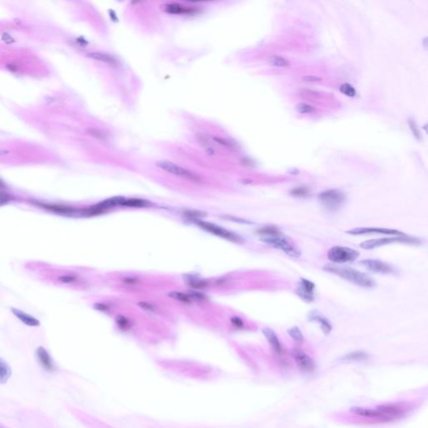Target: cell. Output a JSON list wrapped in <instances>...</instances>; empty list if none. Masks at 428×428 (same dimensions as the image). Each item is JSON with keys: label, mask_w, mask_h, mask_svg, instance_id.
<instances>
[{"label": "cell", "mask_w": 428, "mask_h": 428, "mask_svg": "<svg viewBox=\"0 0 428 428\" xmlns=\"http://www.w3.org/2000/svg\"><path fill=\"white\" fill-rule=\"evenodd\" d=\"M346 233L350 235H362L367 233H379V234H385V235L400 236L404 235L401 231L396 229H390V228H356L350 229Z\"/></svg>", "instance_id": "obj_11"}, {"label": "cell", "mask_w": 428, "mask_h": 428, "mask_svg": "<svg viewBox=\"0 0 428 428\" xmlns=\"http://www.w3.org/2000/svg\"><path fill=\"white\" fill-rule=\"evenodd\" d=\"M165 11L172 15H193L197 13V10L187 6H181L178 4H168L165 6Z\"/></svg>", "instance_id": "obj_17"}, {"label": "cell", "mask_w": 428, "mask_h": 428, "mask_svg": "<svg viewBox=\"0 0 428 428\" xmlns=\"http://www.w3.org/2000/svg\"><path fill=\"white\" fill-rule=\"evenodd\" d=\"M78 278L73 275H62L58 278L59 281L63 284H73L75 282L77 281Z\"/></svg>", "instance_id": "obj_32"}, {"label": "cell", "mask_w": 428, "mask_h": 428, "mask_svg": "<svg viewBox=\"0 0 428 428\" xmlns=\"http://www.w3.org/2000/svg\"><path fill=\"white\" fill-rule=\"evenodd\" d=\"M231 322L233 323L234 326L238 327V328H242L243 326V322L238 317H233L231 319Z\"/></svg>", "instance_id": "obj_37"}, {"label": "cell", "mask_w": 428, "mask_h": 428, "mask_svg": "<svg viewBox=\"0 0 428 428\" xmlns=\"http://www.w3.org/2000/svg\"><path fill=\"white\" fill-rule=\"evenodd\" d=\"M168 295L171 298H173V299H176V300H178V301L185 303V304H189V303L192 302V299H191V297L189 295L183 294L181 292H172Z\"/></svg>", "instance_id": "obj_27"}, {"label": "cell", "mask_w": 428, "mask_h": 428, "mask_svg": "<svg viewBox=\"0 0 428 428\" xmlns=\"http://www.w3.org/2000/svg\"><path fill=\"white\" fill-rule=\"evenodd\" d=\"M350 411L354 414L360 415V416H364V417L372 418V419H377V420H385V421L390 420V418L387 417L383 413L379 411L377 409L373 410V409H366V408L355 406V407L351 408Z\"/></svg>", "instance_id": "obj_14"}, {"label": "cell", "mask_w": 428, "mask_h": 428, "mask_svg": "<svg viewBox=\"0 0 428 428\" xmlns=\"http://www.w3.org/2000/svg\"><path fill=\"white\" fill-rule=\"evenodd\" d=\"M258 233L261 234L262 236H270L279 234V233H281V232L278 228H275V227L269 226V227H264V228L259 229L258 231Z\"/></svg>", "instance_id": "obj_30"}, {"label": "cell", "mask_w": 428, "mask_h": 428, "mask_svg": "<svg viewBox=\"0 0 428 428\" xmlns=\"http://www.w3.org/2000/svg\"><path fill=\"white\" fill-rule=\"evenodd\" d=\"M304 81H306V82H320L322 81V79L317 77V76H304Z\"/></svg>", "instance_id": "obj_38"}, {"label": "cell", "mask_w": 428, "mask_h": 428, "mask_svg": "<svg viewBox=\"0 0 428 428\" xmlns=\"http://www.w3.org/2000/svg\"><path fill=\"white\" fill-rule=\"evenodd\" d=\"M6 188V185H5V183L2 182V181L0 180V188Z\"/></svg>", "instance_id": "obj_42"}, {"label": "cell", "mask_w": 428, "mask_h": 428, "mask_svg": "<svg viewBox=\"0 0 428 428\" xmlns=\"http://www.w3.org/2000/svg\"><path fill=\"white\" fill-rule=\"evenodd\" d=\"M293 356L296 360L299 369L304 372H312L315 369V364L313 359L303 351L294 350Z\"/></svg>", "instance_id": "obj_13"}, {"label": "cell", "mask_w": 428, "mask_h": 428, "mask_svg": "<svg viewBox=\"0 0 428 428\" xmlns=\"http://www.w3.org/2000/svg\"><path fill=\"white\" fill-rule=\"evenodd\" d=\"M0 428H6V426H4V425H0Z\"/></svg>", "instance_id": "obj_43"}, {"label": "cell", "mask_w": 428, "mask_h": 428, "mask_svg": "<svg viewBox=\"0 0 428 428\" xmlns=\"http://www.w3.org/2000/svg\"><path fill=\"white\" fill-rule=\"evenodd\" d=\"M120 205L127 206V207H147L150 205L149 202L146 200H142V199H137V198H123L122 203Z\"/></svg>", "instance_id": "obj_23"}, {"label": "cell", "mask_w": 428, "mask_h": 428, "mask_svg": "<svg viewBox=\"0 0 428 428\" xmlns=\"http://www.w3.org/2000/svg\"><path fill=\"white\" fill-rule=\"evenodd\" d=\"M406 243L410 244H418L420 243V239L416 238H412L404 234V235L395 236L390 238H376V239H370L360 243V247L363 249H374V248H380L382 246L387 245L390 243Z\"/></svg>", "instance_id": "obj_5"}, {"label": "cell", "mask_w": 428, "mask_h": 428, "mask_svg": "<svg viewBox=\"0 0 428 428\" xmlns=\"http://www.w3.org/2000/svg\"><path fill=\"white\" fill-rule=\"evenodd\" d=\"M324 270L331 273V274H335V275H338L342 279H345V280H347L352 284H356V285H359V286L370 288V287H374L375 285V281L372 278H370L369 275L365 274V273L358 271L356 269H351V268H345V267H338L335 266V265L327 264L326 266L324 267Z\"/></svg>", "instance_id": "obj_1"}, {"label": "cell", "mask_w": 428, "mask_h": 428, "mask_svg": "<svg viewBox=\"0 0 428 428\" xmlns=\"http://www.w3.org/2000/svg\"><path fill=\"white\" fill-rule=\"evenodd\" d=\"M9 152L7 151H5V150H1L0 151V156H3V155L8 154Z\"/></svg>", "instance_id": "obj_41"}, {"label": "cell", "mask_w": 428, "mask_h": 428, "mask_svg": "<svg viewBox=\"0 0 428 428\" xmlns=\"http://www.w3.org/2000/svg\"><path fill=\"white\" fill-rule=\"evenodd\" d=\"M260 240L266 243L267 245L271 246L273 248H278L282 250L287 255L290 256L292 258H299L301 253L296 246L294 245L291 242H289L283 234L279 233L276 235L263 236Z\"/></svg>", "instance_id": "obj_2"}, {"label": "cell", "mask_w": 428, "mask_h": 428, "mask_svg": "<svg viewBox=\"0 0 428 428\" xmlns=\"http://www.w3.org/2000/svg\"><path fill=\"white\" fill-rule=\"evenodd\" d=\"M269 63L272 66L274 67H283V68H288L290 66L289 61L284 57L278 56H272L269 58Z\"/></svg>", "instance_id": "obj_24"}, {"label": "cell", "mask_w": 428, "mask_h": 428, "mask_svg": "<svg viewBox=\"0 0 428 428\" xmlns=\"http://www.w3.org/2000/svg\"><path fill=\"white\" fill-rule=\"evenodd\" d=\"M136 281H137V280H136V279H126V280H125V282H126V283H127V284H135V283H136Z\"/></svg>", "instance_id": "obj_40"}, {"label": "cell", "mask_w": 428, "mask_h": 428, "mask_svg": "<svg viewBox=\"0 0 428 428\" xmlns=\"http://www.w3.org/2000/svg\"><path fill=\"white\" fill-rule=\"evenodd\" d=\"M339 92L349 97H354L356 95V91H355V88L348 83L342 84L341 86L339 87Z\"/></svg>", "instance_id": "obj_26"}, {"label": "cell", "mask_w": 428, "mask_h": 428, "mask_svg": "<svg viewBox=\"0 0 428 428\" xmlns=\"http://www.w3.org/2000/svg\"><path fill=\"white\" fill-rule=\"evenodd\" d=\"M117 321L122 329H126L129 327V322L127 320V318H125V317L122 316V315L117 317Z\"/></svg>", "instance_id": "obj_35"}, {"label": "cell", "mask_w": 428, "mask_h": 428, "mask_svg": "<svg viewBox=\"0 0 428 428\" xmlns=\"http://www.w3.org/2000/svg\"><path fill=\"white\" fill-rule=\"evenodd\" d=\"M360 264L369 271L376 274H392L394 269L390 264L378 259H364Z\"/></svg>", "instance_id": "obj_9"}, {"label": "cell", "mask_w": 428, "mask_h": 428, "mask_svg": "<svg viewBox=\"0 0 428 428\" xmlns=\"http://www.w3.org/2000/svg\"><path fill=\"white\" fill-rule=\"evenodd\" d=\"M88 56H89V57H91L92 59H94V60H97V61H102V62H105V63H107L108 65H110V66H117V60L113 58L112 56L107 55V54L90 53Z\"/></svg>", "instance_id": "obj_21"}, {"label": "cell", "mask_w": 428, "mask_h": 428, "mask_svg": "<svg viewBox=\"0 0 428 428\" xmlns=\"http://www.w3.org/2000/svg\"><path fill=\"white\" fill-rule=\"evenodd\" d=\"M36 357L39 364L41 365V367L43 368L44 370H46L47 372L56 371V366L55 362L46 348L40 346L36 350Z\"/></svg>", "instance_id": "obj_12"}, {"label": "cell", "mask_w": 428, "mask_h": 428, "mask_svg": "<svg viewBox=\"0 0 428 428\" xmlns=\"http://www.w3.org/2000/svg\"><path fill=\"white\" fill-rule=\"evenodd\" d=\"M408 124H409V126H410V130H411V132H412L413 135L415 136V138L418 140L420 139V131H419V129H418L417 126H416V124H415V122H412L411 120H409V122H408Z\"/></svg>", "instance_id": "obj_33"}, {"label": "cell", "mask_w": 428, "mask_h": 428, "mask_svg": "<svg viewBox=\"0 0 428 428\" xmlns=\"http://www.w3.org/2000/svg\"><path fill=\"white\" fill-rule=\"evenodd\" d=\"M328 259L335 264H345L354 262L359 258L360 253L351 248L343 246H334L327 253Z\"/></svg>", "instance_id": "obj_4"}, {"label": "cell", "mask_w": 428, "mask_h": 428, "mask_svg": "<svg viewBox=\"0 0 428 428\" xmlns=\"http://www.w3.org/2000/svg\"><path fill=\"white\" fill-rule=\"evenodd\" d=\"M296 110L297 112L300 114H306V113L314 112V108L310 105L306 104V103H299V104L297 105Z\"/></svg>", "instance_id": "obj_31"}, {"label": "cell", "mask_w": 428, "mask_h": 428, "mask_svg": "<svg viewBox=\"0 0 428 428\" xmlns=\"http://www.w3.org/2000/svg\"><path fill=\"white\" fill-rule=\"evenodd\" d=\"M138 305L140 307H142V309H146V310H150V311H153L154 310V308H153L152 304H148V303L140 302V303H138Z\"/></svg>", "instance_id": "obj_39"}, {"label": "cell", "mask_w": 428, "mask_h": 428, "mask_svg": "<svg viewBox=\"0 0 428 428\" xmlns=\"http://www.w3.org/2000/svg\"><path fill=\"white\" fill-rule=\"evenodd\" d=\"M11 375H12V370L11 366L6 360L0 358V384L3 385L8 382Z\"/></svg>", "instance_id": "obj_20"}, {"label": "cell", "mask_w": 428, "mask_h": 428, "mask_svg": "<svg viewBox=\"0 0 428 428\" xmlns=\"http://www.w3.org/2000/svg\"><path fill=\"white\" fill-rule=\"evenodd\" d=\"M11 200V196L9 195L8 193H5L0 191V206L6 205L8 204Z\"/></svg>", "instance_id": "obj_34"}, {"label": "cell", "mask_w": 428, "mask_h": 428, "mask_svg": "<svg viewBox=\"0 0 428 428\" xmlns=\"http://www.w3.org/2000/svg\"><path fill=\"white\" fill-rule=\"evenodd\" d=\"M369 359V355L365 351H353V352L349 353L347 355H344L341 358L343 360H352V361H360V360H365Z\"/></svg>", "instance_id": "obj_22"}, {"label": "cell", "mask_w": 428, "mask_h": 428, "mask_svg": "<svg viewBox=\"0 0 428 428\" xmlns=\"http://www.w3.org/2000/svg\"><path fill=\"white\" fill-rule=\"evenodd\" d=\"M288 334L294 341L302 342L304 340V335L302 334L301 330L298 327H292L291 329L288 330Z\"/></svg>", "instance_id": "obj_28"}, {"label": "cell", "mask_w": 428, "mask_h": 428, "mask_svg": "<svg viewBox=\"0 0 428 428\" xmlns=\"http://www.w3.org/2000/svg\"><path fill=\"white\" fill-rule=\"evenodd\" d=\"M309 188H306V187H296V188H293L291 191H290V194L292 196H294V197H298V198H305L307 196L309 195Z\"/></svg>", "instance_id": "obj_25"}, {"label": "cell", "mask_w": 428, "mask_h": 428, "mask_svg": "<svg viewBox=\"0 0 428 428\" xmlns=\"http://www.w3.org/2000/svg\"><path fill=\"white\" fill-rule=\"evenodd\" d=\"M263 334H264V336L266 337V339L269 340L270 345L273 346L275 351L277 353H281V344H280L279 338L277 336V334H275V332L273 329H269V328H264L263 329Z\"/></svg>", "instance_id": "obj_19"}, {"label": "cell", "mask_w": 428, "mask_h": 428, "mask_svg": "<svg viewBox=\"0 0 428 428\" xmlns=\"http://www.w3.org/2000/svg\"><path fill=\"white\" fill-rule=\"evenodd\" d=\"M196 223H197V225L199 226L204 230L213 233L214 235L219 236L221 238L227 239V240L235 242V243H242L243 242V238H241L240 236L237 235L235 233H232L225 228L214 225L213 223H207V222H203V221H197Z\"/></svg>", "instance_id": "obj_7"}, {"label": "cell", "mask_w": 428, "mask_h": 428, "mask_svg": "<svg viewBox=\"0 0 428 428\" xmlns=\"http://www.w3.org/2000/svg\"><path fill=\"white\" fill-rule=\"evenodd\" d=\"M314 289L315 285L314 283L306 279H300L296 288V294L300 299L304 301H314Z\"/></svg>", "instance_id": "obj_10"}, {"label": "cell", "mask_w": 428, "mask_h": 428, "mask_svg": "<svg viewBox=\"0 0 428 428\" xmlns=\"http://www.w3.org/2000/svg\"><path fill=\"white\" fill-rule=\"evenodd\" d=\"M318 199L325 209L334 212L339 210L344 204L345 195L338 189H329L319 193Z\"/></svg>", "instance_id": "obj_3"}, {"label": "cell", "mask_w": 428, "mask_h": 428, "mask_svg": "<svg viewBox=\"0 0 428 428\" xmlns=\"http://www.w3.org/2000/svg\"><path fill=\"white\" fill-rule=\"evenodd\" d=\"M186 281L188 283V285L194 287V288H203V287L207 286V283L204 280L198 279V278L188 277V278H186Z\"/></svg>", "instance_id": "obj_29"}, {"label": "cell", "mask_w": 428, "mask_h": 428, "mask_svg": "<svg viewBox=\"0 0 428 428\" xmlns=\"http://www.w3.org/2000/svg\"><path fill=\"white\" fill-rule=\"evenodd\" d=\"M377 410L387 417L390 418V420H394L396 417H399L405 413L404 408L398 404H389V405H382L377 406Z\"/></svg>", "instance_id": "obj_16"}, {"label": "cell", "mask_w": 428, "mask_h": 428, "mask_svg": "<svg viewBox=\"0 0 428 428\" xmlns=\"http://www.w3.org/2000/svg\"><path fill=\"white\" fill-rule=\"evenodd\" d=\"M188 218H202L206 215L205 213H201V212H196V211H187L184 213Z\"/></svg>", "instance_id": "obj_36"}, {"label": "cell", "mask_w": 428, "mask_h": 428, "mask_svg": "<svg viewBox=\"0 0 428 428\" xmlns=\"http://www.w3.org/2000/svg\"><path fill=\"white\" fill-rule=\"evenodd\" d=\"M32 203L34 205L37 206L44 210L49 211L59 215L73 216L80 213V210H76V208L70 206L56 204V203H43V202H37V201H33Z\"/></svg>", "instance_id": "obj_8"}, {"label": "cell", "mask_w": 428, "mask_h": 428, "mask_svg": "<svg viewBox=\"0 0 428 428\" xmlns=\"http://www.w3.org/2000/svg\"><path fill=\"white\" fill-rule=\"evenodd\" d=\"M11 311H12L14 315H15L19 320H21L22 323L26 324V325H28V326L36 327L39 326V325L41 324V323H40L38 319L35 318V317L32 316L31 314L25 313V312L22 311V310H20V309H11Z\"/></svg>", "instance_id": "obj_18"}, {"label": "cell", "mask_w": 428, "mask_h": 428, "mask_svg": "<svg viewBox=\"0 0 428 428\" xmlns=\"http://www.w3.org/2000/svg\"><path fill=\"white\" fill-rule=\"evenodd\" d=\"M157 165L161 169L164 170L165 172L171 173L173 175L178 176V177H181V178H185V179L192 181V182H196V183H198L201 181V178L198 175H196L195 173H192L190 171H188V170L185 169V168H183L178 165L174 164L173 162L162 161V162H157Z\"/></svg>", "instance_id": "obj_6"}, {"label": "cell", "mask_w": 428, "mask_h": 428, "mask_svg": "<svg viewBox=\"0 0 428 428\" xmlns=\"http://www.w3.org/2000/svg\"><path fill=\"white\" fill-rule=\"evenodd\" d=\"M308 319L309 321L317 322L321 327V329L324 334H328L332 330L331 323L326 317L320 314L318 310H312L308 314Z\"/></svg>", "instance_id": "obj_15"}]
</instances>
